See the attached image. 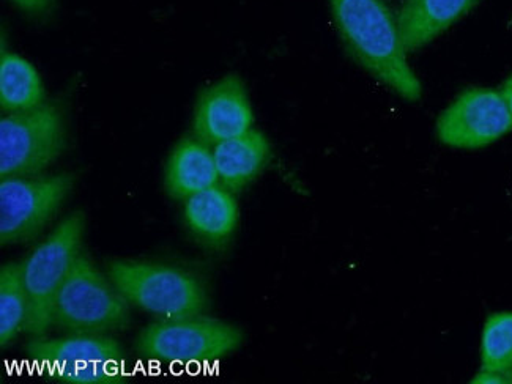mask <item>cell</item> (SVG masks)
Masks as SVG:
<instances>
[{
    "mask_svg": "<svg viewBox=\"0 0 512 384\" xmlns=\"http://www.w3.org/2000/svg\"><path fill=\"white\" fill-rule=\"evenodd\" d=\"M330 8L350 57L405 100H420L423 87L407 62L396 13L385 0H330Z\"/></svg>",
    "mask_w": 512,
    "mask_h": 384,
    "instance_id": "cell-1",
    "label": "cell"
},
{
    "mask_svg": "<svg viewBox=\"0 0 512 384\" xmlns=\"http://www.w3.org/2000/svg\"><path fill=\"white\" fill-rule=\"evenodd\" d=\"M130 309L119 288L79 252L52 307V325L68 333L106 334L125 329Z\"/></svg>",
    "mask_w": 512,
    "mask_h": 384,
    "instance_id": "cell-2",
    "label": "cell"
},
{
    "mask_svg": "<svg viewBox=\"0 0 512 384\" xmlns=\"http://www.w3.org/2000/svg\"><path fill=\"white\" fill-rule=\"evenodd\" d=\"M108 274L128 303L156 317H194L207 306L201 281L175 266L116 260Z\"/></svg>",
    "mask_w": 512,
    "mask_h": 384,
    "instance_id": "cell-3",
    "label": "cell"
},
{
    "mask_svg": "<svg viewBox=\"0 0 512 384\" xmlns=\"http://www.w3.org/2000/svg\"><path fill=\"white\" fill-rule=\"evenodd\" d=\"M67 145L64 111L57 103L10 112L0 120V177H32L48 169Z\"/></svg>",
    "mask_w": 512,
    "mask_h": 384,
    "instance_id": "cell-4",
    "label": "cell"
},
{
    "mask_svg": "<svg viewBox=\"0 0 512 384\" xmlns=\"http://www.w3.org/2000/svg\"><path fill=\"white\" fill-rule=\"evenodd\" d=\"M84 227L86 219L82 213H73L24 260V281L29 296L26 331L30 336L41 337L52 325V307L78 257Z\"/></svg>",
    "mask_w": 512,
    "mask_h": 384,
    "instance_id": "cell-5",
    "label": "cell"
},
{
    "mask_svg": "<svg viewBox=\"0 0 512 384\" xmlns=\"http://www.w3.org/2000/svg\"><path fill=\"white\" fill-rule=\"evenodd\" d=\"M242 340L235 326L194 315L152 323L139 336L138 348L142 355L161 361H212L237 350Z\"/></svg>",
    "mask_w": 512,
    "mask_h": 384,
    "instance_id": "cell-6",
    "label": "cell"
},
{
    "mask_svg": "<svg viewBox=\"0 0 512 384\" xmlns=\"http://www.w3.org/2000/svg\"><path fill=\"white\" fill-rule=\"evenodd\" d=\"M71 174L8 177L0 181V243L27 241L43 230L73 188Z\"/></svg>",
    "mask_w": 512,
    "mask_h": 384,
    "instance_id": "cell-7",
    "label": "cell"
},
{
    "mask_svg": "<svg viewBox=\"0 0 512 384\" xmlns=\"http://www.w3.org/2000/svg\"><path fill=\"white\" fill-rule=\"evenodd\" d=\"M38 361L60 367L59 380L76 384L122 383L123 350L106 334L70 333L37 339L27 347Z\"/></svg>",
    "mask_w": 512,
    "mask_h": 384,
    "instance_id": "cell-8",
    "label": "cell"
},
{
    "mask_svg": "<svg viewBox=\"0 0 512 384\" xmlns=\"http://www.w3.org/2000/svg\"><path fill=\"white\" fill-rule=\"evenodd\" d=\"M512 130V117L500 90L472 87L464 90L442 112L438 141L448 147L478 150L494 144Z\"/></svg>",
    "mask_w": 512,
    "mask_h": 384,
    "instance_id": "cell-9",
    "label": "cell"
},
{
    "mask_svg": "<svg viewBox=\"0 0 512 384\" xmlns=\"http://www.w3.org/2000/svg\"><path fill=\"white\" fill-rule=\"evenodd\" d=\"M254 115L242 79L234 74L202 92L194 112V136L215 147L253 130Z\"/></svg>",
    "mask_w": 512,
    "mask_h": 384,
    "instance_id": "cell-10",
    "label": "cell"
},
{
    "mask_svg": "<svg viewBox=\"0 0 512 384\" xmlns=\"http://www.w3.org/2000/svg\"><path fill=\"white\" fill-rule=\"evenodd\" d=\"M479 0H402L396 12L405 51L424 48L464 18Z\"/></svg>",
    "mask_w": 512,
    "mask_h": 384,
    "instance_id": "cell-11",
    "label": "cell"
},
{
    "mask_svg": "<svg viewBox=\"0 0 512 384\" xmlns=\"http://www.w3.org/2000/svg\"><path fill=\"white\" fill-rule=\"evenodd\" d=\"M215 156L201 139L185 137L172 150L166 166L164 186L172 199L186 200L218 181Z\"/></svg>",
    "mask_w": 512,
    "mask_h": 384,
    "instance_id": "cell-12",
    "label": "cell"
},
{
    "mask_svg": "<svg viewBox=\"0 0 512 384\" xmlns=\"http://www.w3.org/2000/svg\"><path fill=\"white\" fill-rule=\"evenodd\" d=\"M218 178L229 191H240L256 180L270 163L267 137L257 130L219 142L213 148Z\"/></svg>",
    "mask_w": 512,
    "mask_h": 384,
    "instance_id": "cell-13",
    "label": "cell"
},
{
    "mask_svg": "<svg viewBox=\"0 0 512 384\" xmlns=\"http://www.w3.org/2000/svg\"><path fill=\"white\" fill-rule=\"evenodd\" d=\"M185 222L199 240L210 246H223L235 232L238 207L227 188L210 186L186 199Z\"/></svg>",
    "mask_w": 512,
    "mask_h": 384,
    "instance_id": "cell-14",
    "label": "cell"
},
{
    "mask_svg": "<svg viewBox=\"0 0 512 384\" xmlns=\"http://www.w3.org/2000/svg\"><path fill=\"white\" fill-rule=\"evenodd\" d=\"M45 85L34 65L15 52L0 57V108L5 112H23L45 103Z\"/></svg>",
    "mask_w": 512,
    "mask_h": 384,
    "instance_id": "cell-15",
    "label": "cell"
},
{
    "mask_svg": "<svg viewBox=\"0 0 512 384\" xmlns=\"http://www.w3.org/2000/svg\"><path fill=\"white\" fill-rule=\"evenodd\" d=\"M29 318V296L23 262L4 263L0 268V345L7 347Z\"/></svg>",
    "mask_w": 512,
    "mask_h": 384,
    "instance_id": "cell-16",
    "label": "cell"
},
{
    "mask_svg": "<svg viewBox=\"0 0 512 384\" xmlns=\"http://www.w3.org/2000/svg\"><path fill=\"white\" fill-rule=\"evenodd\" d=\"M481 367L505 373L512 369V312L503 311L487 317L481 333Z\"/></svg>",
    "mask_w": 512,
    "mask_h": 384,
    "instance_id": "cell-17",
    "label": "cell"
},
{
    "mask_svg": "<svg viewBox=\"0 0 512 384\" xmlns=\"http://www.w3.org/2000/svg\"><path fill=\"white\" fill-rule=\"evenodd\" d=\"M12 2L21 12L35 19H46L51 16L57 4V0H12Z\"/></svg>",
    "mask_w": 512,
    "mask_h": 384,
    "instance_id": "cell-18",
    "label": "cell"
},
{
    "mask_svg": "<svg viewBox=\"0 0 512 384\" xmlns=\"http://www.w3.org/2000/svg\"><path fill=\"white\" fill-rule=\"evenodd\" d=\"M473 384H505L508 383V377H506L505 373L494 372V370L489 369H479V372L476 373L475 377L472 380Z\"/></svg>",
    "mask_w": 512,
    "mask_h": 384,
    "instance_id": "cell-19",
    "label": "cell"
},
{
    "mask_svg": "<svg viewBox=\"0 0 512 384\" xmlns=\"http://www.w3.org/2000/svg\"><path fill=\"white\" fill-rule=\"evenodd\" d=\"M501 95L505 98L506 106H508L509 114L512 117V74L506 79L505 84L501 87Z\"/></svg>",
    "mask_w": 512,
    "mask_h": 384,
    "instance_id": "cell-20",
    "label": "cell"
},
{
    "mask_svg": "<svg viewBox=\"0 0 512 384\" xmlns=\"http://www.w3.org/2000/svg\"><path fill=\"white\" fill-rule=\"evenodd\" d=\"M508 383L512 384V369L508 372Z\"/></svg>",
    "mask_w": 512,
    "mask_h": 384,
    "instance_id": "cell-21",
    "label": "cell"
}]
</instances>
